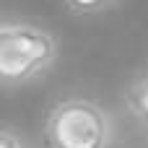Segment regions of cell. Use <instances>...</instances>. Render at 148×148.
<instances>
[{
	"instance_id": "cell-1",
	"label": "cell",
	"mask_w": 148,
	"mask_h": 148,
	"mask_svg": "<svg viewBox=\"0 0 148 148\" xmlns=\"http://www.w3.org/2000/svg\"><path fill=\"white\" fill-rule=\"evenodd\" d=\"M44 138L49 148H112L114 122L96 101L68 96L49 109Z\"/></svg>"
},
{
	"instance_id": "cell-2",
	"label": "cell",
	"mask_w": 148,
	"mask_h": 148,
	"mask_svg": "<svg viewBox=\"0 0 148 148\" xmlns=\"http://www.w3.org/2000/svg\"><path fill=\"white\" fill-rule=\"evenodd\" d=\"M57 60V42L34 23H0V83L21 86L44 75Z\"/></svg>"
},
{
	"instance_id": "cell-3",
	"label": "cell",
	"mask_w": 148,
	"mask_h": 148,
	"mask_svg": "<svg viewBox=\"0 0 148 148\" xmlns=\"http://www.w3.org/2000/svg\"><path fill=\"white\" fill-rule=\"evenodd\" d=\"M127 109L138 122H146V109H148V88H146V75L138 73L133 83L127 86Z\"/></svg>"
},
{
	"instance_id": "cell-4",
	"label": "cell",
	"mask_w": 148,
	"mask_h": 148,
	"mask_svg": "<svg viewBox=\"0 0 148 148\" xmlns=\"http://www.w3.org/2000/svg\"><path fill=\"white\" fill-rule=\"evenodd\" d=\"M120 0H65V5L81 16H96V13H104L109 10L112 5H117Z\"/></svg>"
},
{
	"instance_id": "cell-5",
	"label": "cell",
	"mask_w": 148,
	"mask_h": 148,
	"mask_svg": "<svg viewBox=\"0 0 148 148\" xmlns=\"http://www.w3.org/2000/svg\"><path fill=\"white\" fill-rule=\"evenodd\" d=\"M0 148H26V146H23V140H21L16 133L0 130Z\"/></svg>"
}]
</instances>
